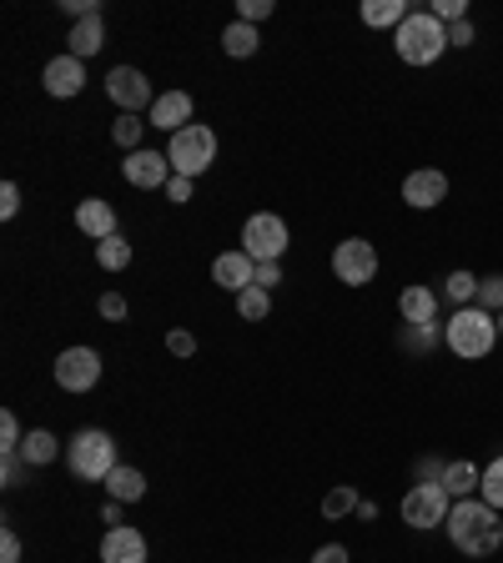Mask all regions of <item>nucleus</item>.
<instances>
[{
	"mask_svg": "<svg viewBox=\"0 0 503 563\" xmlns=\"http://www.w3.org/2000/svg\"><path fill=\"white\" fill-rule=\"evenodd\" d=\"M444 528H448V539H454V549L468 553V559H489V553H499V543H503L499 508H489L483 498L454 504V514H448Z\"/></svg>",
	"mask_w": 503,
	"mask_h": 563,
	"instance_id": "f257e3e1",
	"label": "nucleus"
},
{
	"mask_svg": "<svg viewBox=\"0 0 503 563\" xmlns=\"http://www.w3.org/2000/svg\"><path fill=\"white\" fill-rule=\"evenodd\" d=\"M393 46H398V60H407V66H433L448 50V25L433 11H413L393 31Z\"/></svg>",
	"mask_w": 503,
	"mask_h": 563,
	"instance_id": "f03ea898",
	"label": "nucleus"
},
{
	"mask_svg": "<svg viewBox=\"0 0 503 563\" xmlns=\"http://www.w3.org/2000/svg\"><path fill=\"white\" fill-rule=\"evenodd\" d=\"M444 337L463 362H479V358H489L493 342H499V317L483 307H458L444 323Z\"/></svg>",
	"mask_w": 503,
	"mask_h": 563,
	"instance_id": "7ed1b4c3",
	"label": "nucleus"
},
{
	"mask_svg": "<svg viewBox=\"0 0 503 563\" xmlns=\"http://www.w3.org/2000/svg\"><path fill=\"white\" fill-rule=\"evenodd\" d=\"M66 458H71V473L86 483H107L111 468H116V438L101 428H86L71 438V448H66Z\"/></svg>",
	"mask_w": 503,
	"mask_h": 563,
	"instance_id": "20e7f679",
	"label": "nucleus"
},
{
	"mask_svg": "<svg viewBox=\"0 0 503 563\" xmlns=\"http://www.w3.org/2000/svg\"><path fill=\"white\" fill-rule=\"evenodd\" d=\"M167 161H171V171H177V177H202L206 167H212L216 161V136L206 132V126H181L177 136H171V146H167Z\"/></svg>",
	"mask_w": 503,
	"mask_h": 563,
	"instance_id": "39448f33",
	"label": "nucleus"
},
{
	"mask_svg": "<svg viewBox=\"0 0 503 563\" xmlns=\"http://www.w3.org/2000/svg\"><path fill=\"white\" fill-rule=\"evenodd\" d=\"M398 514H403L407 528H438V523H448V514H454V498L444 493V483H413V488L403 493Z\"/></svg>",
	"mask_w": 503,
	"mask_h": 563,
	"instance_id": "423d86ee",
	"label": "nucleus"
},
{
	"mask_svg": "<svg viewBox=\"0 0 503 563\" xmlns=\"http://www.w3.org/2000/svg\"><path fill=\"white\" fill-rule=\"evenodd\" d=\"M242 252L252 257V262H282V252H288V222L272 212H257L242 227Z\"/></svg>",
	"mask_w": 503,
	"mask_h": 563,
	"instance_id": "0eeeda50",
	"label": "nucleus"
},
{
	"mask_svg": "<svg viewBox=\"0 0 503 563\" xmlns=\"http://www.w3.org/2000/svg\"><path fill=\"white\" fill-rule=\"evenodd\" d=\"M333 277L337 282H348V288H368L372 277H378V247L362 237H348L333 247Z\"/></svg>",
	"mask_w": 503,
	"mask_h": 563,
	"instance_id": "6e6552de",
	"label": "nucleus"
},
{
	"mask_svg": "<svg viewBox=\"0 0 503 563\" xmlns=\"http://www.w3.org/2000/svg\"><path fill=\"white\" fill-rule=\"evenodd\" d=\"M56 383L66 387V393H91V387L101 383V358L97 348H66L56 358Z\"/></svg>",
	"mask_w": 503,
	"mask_h": 563,
	"instance_id": "1a4fd4ad",
	"label": "nucleus"
},
{
	"mask_svg": "<svg viewBox=\"0 0 503 563\" xmlns=\"http://www.w3.org/2000/svg\"><path fill=\"white\" fill-rule=\"evenodd\" d=\"M121 177L132 181L136 192H167V181L177 177L167 161V151H132L121 161Z\"/></svg>",
	"mask_w": 503,
	"mask_h": 563,
	"instance_id": "9d476101",
	"label": "nucleus"
},
{
	"mask_svg": "<svg viewBox=\"0 0 503 563\" xmlns=\"http://www.w3.org/2000/svg\"><path fill=\"white\" fill-rule=\"evenodd\" d=\"M107 97L121 106V116H136L142 106H156L152 97V81H146L136 66H116V71L107 76Z\"/></svg>",
	"mask_w": 503,
	"mask_h": 563,
	"instance_id": "9b49d317",
	"label": "nucleus"
},
{
	"mask_svg": "<svg viewBox=\"0 0 503 563\" xmlns=\"http://www.w3.org/2000/svg\"><path fill=\"white\" fill-rule=\"evenodd\" d=\"M448 196V177L444 171H433V167H423V171H407V181H403V202L413 206V212H433V206Z\"/></svg>",
	"mask_w": 503,
	"mask_h": 563,
	"instance_id": "f8f14e48",
	"label": "nucleus"
},
{
	"mask_svg": "<svg viewBox=\"0 0 503 563\" xmlns=\"http://www.w3.org/2000/svg\"><path fill=\"white\" fill-rule=\"evenodd\" d=\"M41 81H46V91H51V97H56V101H71V97H81V86H86V60H76L71 50H66V56H56V60H51Z\"/></svg>",
	"mask_w": 503,
	"mask_h": 563,
	"instance_id": "ddd939ff",
	"label": "nucleus"
},
{
	"mask_svg": "<svg viewBox=\"0 0 503 563\" xmlns=\"http://www.w3.org/2000/svg\"><path fill=\"white\" fill-rule=\"evenodd\" d=\"M212 282H216V288H227V292H247L252 282H257V262H252L242 247H237V252H222L212 262Z\"/></svg>",
	"mask_w": 503,
	"mask_h": 563,
	"instance_id": "4468645a",
	"label": "nucleus"
},
{
	"mask_svg": "<svg viewBox=\"0 0 503 563\" xmlns=\"http://www.w3.org/2000/svg\"><path fill=\"white\" fill-rule=\"evenodd\" d=\"M101 563H146V539L142 528H107V539H101Z\"/></svg>",
	"mask_w": 503,
	"mask_h": 563,
	"instance_id": "2eb2a0df",
	"label": "nucleus"
},
{
	"mask_svg": "<svg viewBox=\"0 0 503 563\" xmlns=\"http://www.w3.org/2000/svg\"><path fill=\"white\" fill-rule=\"evenodd\" d=\"M76 227H81L91 241L116 237V206L101 202V196H86V202L76 206Z\"/></svg>",
	"mask_w": 503,
	"mask_h": 563,
	"instance_id": "dca6fc26",
	"label": "nucleus"
},
{
	"mask_svg": "<svg viewBox=\"0 0 503 563\" xmlns=\"http://www.w3.org/2000/svg\"><path fill=\"white\" fill-rule=\"evenodd\" d=\"M152 126H161V132L177 136L181 126H192V97L187 91H161L152 106Z\"/></svg>",
	"mask_w": 503,
	"mask_h": 563,
	"instance_id": "f3484780",
	"label": "nucleus"
},
{
	"mask_svg": "<svg viewBox=\"0 0 503 563\" xmlns=\"http://www.w3.org/2000/svg\"><path fill=\"white\" fill-rule=\"evenodd\" d=\"M479 488H483V468H479V463H468V458L448 463V473H444V493L454 498V504H463V498H479Z\"/></svg>",
	"mask_w": 503,
	"mask_h": 563,
	"instance_id": "a211bd4d",
	"label": "nucleus"
},
{
	"mask_svg": "<svg viewBox=\"0 0 503 563\" xmlns=\"http://www.w3.org/2000/svg\"><path fill=\"white\" fill-rule=\"evenodd\" d=\"M398 312H403V323H413V327L438 323V292L433 288H407L403 297H398Z\"/></svg>",
	"mask_w": 503,
	"mask_h": 563,
	"instance_id": "6ab92c4d",
	"label": "nucleus"
},
{
	"mask_svg": "<svg viewBox=\"0 0 503 563\" xmlns=\"http://www.w3.org/2000/svg\"><path fill=\"white\" fill-rule=\"evenodd\" d=\"M358 15H362V25H372V31H388V25L398 31L413 11H407V0H362Z\"/></svg>",
	"mask_w": 503,
	"mask_h": 563,
	"instance_id": "aec40b11",
	"label": "nucleus"
},
{
	"mask_svg": "<svg viewBox=\"0 0 503 563\" xmlns=\"http://www.w3.org/2000/svg\"><path fill=\"white\" fill-rule=\"evenodd\" d=\"M107 488H111V504H136V498H146L142 468L116 463V468H111V478H107Z\"/></svg>",
	"mask_w": 503,
	"mask_h": 563,
	"instance_id": "412c9836",
	"label": "nucleus"
},
{
	"mask_svg": "<svg viewBox=\"0 0 503 563\" xmlns=\"http://www.w3.org/2000/svg\"><path fill=\"white\" fill-rule=\"evenodd\" d=\"M101 41H107V25H101V11H97V15H81V21L71 25V56H76V60L97 56Z\"/></svg>",
	"mask_w": 503,
	"mask_h": 563,
	"instance_id": "4be33fe9",
	"label": "nucleus"
},
{
	"mask_svg": "<svg viewBox=\"0 0 503 563\" xmlns=\"http://www.w3.org/2000/svg\"><path fill=\"white\" fill-rule=\"evenodd\" d=\"M21 458L31 468H46V463H56L60 458V443H56V432H46V428H31L25 432V443H21Z\"/></svg>",
	"mask_w": 503,
	"mask_h": 563,
	"instance_id": "5701e85b",
	"label": "nucleus"
},
{
	"mask_svg": "<svg viewBox=\"0 0 503 563\" xmlns=\"http://www.w3.org/2000/svg\"><path fill=\"white\" fill-rule=\"evenodd\" d=\"M257 46H262V36H257V25H247V21H232L227 31H222V50L237 60L257 56Z\"/></svg>",
	"mask_w": 503,
	"mask_h": 563,
	"instance_id": "b1692460",
	"label": "nucleus"
},
{
	"mask_svg": "<svg viewBox=\"0 0 503 563\" xmlns=\"http://www.w3.org/2000/svg\"><path fill=\"white\" fill-rule=\"evenodd\" d=\"M444 297L458 302V307H473V302H479V277L468 272V267L448 272V277H444Z\"/></svg>",
	"mask_w": 503,
	"mask_h": 563,
	"instance_id": "393cba45",
	"label": "nucleus"
},
{
	"mask_svg": "<svg viewBox=\"0 0 503 563\" xmlns=\"http://www.w3.org/2000/svg\"><path fill=\"white\" fill-rule=\"evenodd\" d=\"M353 508H362V504H358V488H353V483H337V488L323 493V518H348Z\"/></svg>",
	"mask_w": 503,
	"mask_h": 563,
	"instance_id": "a878e982",
	"label": "nucleus"
},
{
	"mask_svg": "<svg viewBox=\"0 0 503 563\" xmlns=\"http://www.w3.org/2000/svg\"><path fill=\"white\" fill-rule=\"evenodd\" d=\"M97 262L107 267V272H121V267H132V241H121V237L97 241Z\"/></svg>",
	"mask_w": 503,
	"mask_h": 563,
	"instance_id": "bb28decb",
	"label": "nucleus"
},
{
	"mask_svg": "<svg viewBox=\"0 0 503 563\" xmlns=\"http://www.w3.org/2000/svg\"><path fill=\"white\" fill-rule=\"evenodd\" d=\"M438 323H428V327H413V323H403V333H398V342H403L407 352H433L438 348Z\"/></svg>",
	"mask_w": 503,
	"mask_h": 563,
	"instance_id": "cd10ccee",
	"label": "nucleus"
},
{
	"mask_svg": "<svg viewBox=\"0 0 503 563\" xmlns=\"http://www.w3.org/2000/svg\"><path fill=\"white\" fill-rule=\"evenodd\" d=\"M142 132H146V121H142V116H121L116 126H111V142H116L121 151L132 156V151H142Z\"/></svg>",
	"mask_w": 503,
	"mask_h": 563,
	"instance_id": "c85d7f7f",
	"label": "nucleus"
},
{
	"mask_svg": "<svg viewBox=\"0 0 503 563\" xmlns=\"http://www.w3.org/2000/svg\"><path fill=\"white\" fill-rule=\"evenodd\" d=\"M267 307H272V297H267V288H257V282H252L247 292H237V312L247 317V323H262Z\"/></svg>",
	"mask_w": 503,
	"mask_h": 563,
	"instance_id": "c756f323",
	"label": "nucleus"
},
{
	"mask_svg": "<svg viewBox=\"0 0 503 563\" xmlns=\"http://www.w3.org/2000/svg\"><path fill=\"white\" fill-rule=\"evenodd\" d=\"M479 498L489 508H503V458H493L489 468H483V488H479Z\"/></svg>",
	"mask_w": 503,
	"mask_h": 563,
	"instance_id": "7c9ffc66",
	"label": "nucleus"
},
{
	"mask_svg": "<svg viewBox=\"0 0 503 563\" xmlns=\"http://www.w3.org/2000/svg\"><path fill=\"white\" fill-rule=\"evenodd\" d=\"M473 307H483V312H493V317H499V312H503V272L479 277V302H473Z\"/></svg>",
	"mask_w": 503,
	"mask_h": 563,
	"instance_id": "2f4dec72",
	"label": "nucleus"
},
{
	"mask_svg": "<svg viewBox=\"0 0 503 563\" xmlns=\"http://www.w3.org/2000/svg\"><path fill=\"white\" fill-rule=\"evenodd\" d=\"M21 443H25V432L15 423V413H0V453H21Z\"/></svg>",
	"mask_w": 503,
	"mask_h": 563,
	"instance_id": "473e14b6",
	"label": "nucleus"
},
{
	"mask_svg": "<svg viewBox=\"0 0 503 563\" xmlns=\"http://www.w3.org/2000/svg\"><path fill=\"white\" fill-rule=\"evenodd\" d=\"M433 15L444 25H454V21H468V5L463 0H433Z\"/></svg>",
	"mask_w": 503,
	"mask_h": 563,
	"instance_id": "72a5a7b5",
	"label": "nucleus"
},
{
	"mask_svg": "<svg viewBox=\"0 0 503 563\" xmlns=\"http://www.w3.org/2000/svg\"><path fill=\"white\" fill-rule=\"evenodd\" d=\"M262 15H272V0H242L237 5V21H247V25H257Z\"/></svg>",
	"mask_w": 503,
	"mask_h": 563,
	"instance_id": "f704fd0d",
	"label": "nucleus"
},
{
	"mask_svg": "<svg viewBox=\"0 0 503 563\" xmlns=\"http://www.w3.org/2000/svg\"><path fill=\"white\" fill-rule=\"evenodd\" d=\"M15 212H21V187H15V181H5V187H0V216L11 222Z\"/></svg>",
	"mask_w": 503,
	"mask_h": 563,
	"instance_id": "c9c22d12",
	"label": "nucleus"
},
{
	"mask_svg": "<svg viewBox=\"0 0 503 563\" xmlns=\"http://www.w3.org/2000/svg\"><path fill=\"white\" fill-rule=\"evenodd\" d=\"M0 563H21V539H15V528H0Z\"/></svg>",
	"mask_w": 503,
	"mask_h": 563,
	"instance_id": "e433bc0d",
	"label": "nucleus"
},
{
	"mask_svg": "<svg viewBox=\"0 0 503 563\" xmlns=\"http://www.w3.org/2000/svg\"><path fill=\"white\" fill-rule=\"evenodd\" d=\"M101 317H107V323H121V317H126V297H121V292H107V297H101Z\"/></svg>",
	"mask_w": 503,
	"mask_h": 563,
	"instance_id": "4c0bfd02",
	"label": "nucleus"
},
{
	"mask_svg": "<svg viewBox=\"0 0 503 563\" xmlns=\"http://www.w3.org/2000/svg\"><path fill=\"white\" fill-rule=\"evenodd\" d=\"M167 348L177 352V358H192V352H197V337H192V333H181V327H177V333H167Z\"/></svg>",
	"mask_w": 503,
	"mask_h": 563,
	"instance_id": "58836bf2",
	"label": "nucleus"
},
{
	"mask_svg": "<svg viewBox=\"0 0 503 563\" xmlns=\"http://www.w3.org/2000/svg\"><path fill=\"white\" fill-rule=\"evenodd\" d=\"M25 468H31V463H25L21 453H5V473H0V478H5V488H15V483L25 478Z\"/></svg>",
	"mask_w": 503,
	"mask_h": 563,
	"instance_id": "ea45409f",
	"label": "nucleus"
},
{
	"mask_svg": "<svg viewBox=\"0 0 503 563\" xmlns=\"http://www.w3.org/2000/svg\"><path fill=\"white\" fill-rule=\"evenodd\" d=\"M473 41H479V36H473V21H454V25H448V46H473Z\"/></svg>",
	"mask_w": 503,
	"mask_h": 563,
	"instance_id": "a19ab883",
	"label": "nucleus"
},
{
	"mask_svg": "<svg viewBox=\"0 0 503 563\" xmlns=\"http://www.w3.org/2000/svg\"><path fill=\"white\" fill-rule=\"evenodd\" d=\"M167 202H192V177H171L167 181Z\"/></svg>",
	"mask_w": 503,
	"mask_h": 563,
	"instance_id": "79ce46f5",
	"label": "nucleus"
},
{
	"mask_svg": "<svg viewBox=\"0 0 503 563\" xmlns=\"http://www.w3.org/2000/svg\"><path fill=\"white\" fill-rule=\"evenodd\" d=\"M277 282H282V267H277V262H257V288L272 292Z\"/></svg>",
	"mask_w": 503,
	"mask_h": 563,
	"instance_id": "37998d69",
	"label": "nucleus"
},
{
	"mask_svg": "<svg viewBox=\"0 0 503 563\" xmlns=\"http://www.w3.org/2000/svg\"><path fill=\"white\" fill-rule=\"evenodd\" d=\"M312 563H348V549L343 543H323V549L312 553Z\"/></svg>",
	"mask_w": 503,
	"mask_h": 563,
	"instance_id": "c03bdc74",
	"label": "nucleus"
},
{
	"mask_svg": "<svg viewBox=\"0 0 503 563\" xmlns=\"http://www.w3.org/2000/svg\"><path fill=\"white\" fill-rule=\"evenodd\" d=\"M101 518H107L111 528H121V504H107V508H101Z\"/></svg>",
	"mask_w": 503,
	"mask_h": 563,
	"instance_id": "a18cd8bd",
	"label": "nucleus"
},
{
	"mask_svg": "<svg viewBox=\"0 0 503 563\" xmlns=\"http://www.w3.org/2000/svg\"><path fill=\"white\" fill-rule=\"evenodd\" d=\"M499 337H503V312H499Z\"/></svg>",
	"mask_w": 503,
	"mask_h": 563,
	"instance_id": "49530a36",
	"label": "nucleus"
}]
</instances>
